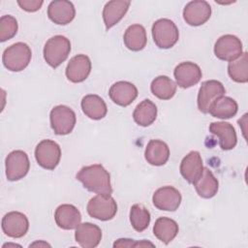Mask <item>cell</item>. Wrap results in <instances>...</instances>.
I'll list each match as a JSON object with an SVG mask.
<instances>
[{
  "instance_id": "obj_6",
  "label": "cell",
  "mask_w": 248,
  "mask_h": 248,
  "mask_svg": "<svg viewBox=\"0 0 248 248\" xmlns=\"http://www.w3.org/2000/svg\"><path fill=\"white\" fill-rule=\"evenodd\" d=\"M88 214L100 221L111 220L117 212V203L110 195H97L87 203Z\"/></svg>"
},
{
  "instance_id": "obj_24",
  "label": "cell",
  "mask_w": 248,
  "mask_h": 248,
  "mask_svg": "<svg viewBox=\"0 0 248 248\" xmlns=\"http://www.w3.org/2000/svg\"><path fill=\"white\" fill-rule=\"evenodd\" d=\"M83 113L93 120H100L107 115L108 108L105 101L98 95L88 94L80 103Z\"/></svg>"
},
{
  "instance_id": "obj_26",
  "label": "cell",
  "mask_w": 248,
  "mask_h": 248,
  "mask_svg": "<svg viewBox=\"0 0 248 248\" xmlns=\"http://www.w3.org/2000/svg\"><path fill=\"white\" fill-rule=\"evenodd\" d=\"M125 46L132 51H140L144 48L147 43L145 28L140 24L130 25L123 36Z\"/></svg>"
},
{
  "instance_id": "obj_8",
  "label": "cell",
  "mask_w": 248,
  "mask_h": 248,
  "mask_svg": "<svg viewBox=\"0 0 248 248\" xmlns=\"http://www.w3.org/2000/svg\"><path fill=\"white\" fill-rule=\"evenodd\" d=\"M5 166L8 180H19L23 178L29 171L30 162L28 155L22 150H14L6 157Z\"/></svg>"
},
{
  "instance_id": "obj_25",
  "label": "cell",
  "mask_w": 248,
  "mask_h": 248,
  "mask_svg": "<svg viewBox=\"0 0 248 248\" xmlns=\"http://www.w3.org/2000/svg\"><path fill=\"white\" fill-rule=\"evenodd\" d=\"M198 195L203 199L213 198L219 188V182L208 168H203L202 175L194 183Z\"/></svg>"
},
{
  "instance_id": "obj_12",
  "label": "cell",
  "mask_w": 248,
  "mask_h": 248,
  "mask_svg": "<svg viewBox=\"0 0 248 248\" xmlns=\"http://www.w3.org/2000/svg\"><path fill=\"white\" fill-rule=\"evenodd\" d=\"M180 192L172 186H164L155 191L152 197L156 208L164 211H175L181 203Z\"/></svg>"
},
{
  "instance_id": "obj_27",
  "label": "cell",
  "mask_w": 248,
  "mask_h": 248,
  "mask_svg": "<svg viewBox=\"0 0 248 248\" xmlns=\"http://www.w3.org/2000/svg\"><path fill=\"white\" fill-rule=\"evenodd\" d=\"M153 233L160 241L169 244L178 233V224L173 219L160 217L155 221Z\"/></svg>"
},
{
  "instance_id": "obj_10",
  "label": "cell",
  "mask_w": 248,
  "mask_h": 248,
  "mask_svg": "<svg viewBox=\"0 0 248 248\" xmlns=\"http://www.w3.org/2000/svg\"><path fill=\"white\" fill-rule=\"evenodd\" d=\"M214 54L220 60L233 61L242 54V43L234 35H223L214 45Z\"/></svg>"
},
{
  "instance_id": "obj_17",
  "label": "cell",
  "mask_w": 248,
  "mask_h": 248,
  "mask_svg": "<svg viewBox=\"0 0 248 248\" xmlns=\"http://www.w3.org/2000/svg\"><path fill=\"white\" fill-rule=\"evenodd\" d=\"M47 16L52 22L59 25H66L75 18L76 9L70 1H51L47 8Z\"/></svg>"
},
{
  "instance_id": "obj_21",
  "label": "cell",
  "mask_w": 248,
  "mask_h": 248,
  "mask_svg": "<svg viewBox=\"0 0 248 248\" xmlns=\"http://www.w3.org/2000/svg\"><path fill=\"white\" fill-rule=\"evenodd\" d=\"M209 132L219 139V145L223 150H231L237 143V137L233 126L228 122H212Z\"/></svg>"
},
{
  "instance_id": "obj_29",
  "label": "cell",
  "mask_w": 248,
  "mask_h": 248,
  "mask_svg": "<svg viewBox=\"0 0 248 248\" xmlns=\"http://www.w3.org/2000/svg\"><path fill=\"white\" fill-rule=\"evenodd\" d=\"M157 117V107L156 105L145 99L141 101L135 108L133 112V118L135 122L142 127H147L151 125Z\"/></svg>"
},
{
  "instance_id": "obj_19",
  "label": "cell",
  "mask_w": 248,
  "mask_h": 248,
  "mask_svg": "<svg viewBox=\"0 0 248 248\" xmlns=\"http://www.w3.org/2000/svg\"><path fill=\"white\" fill-rule=\"evenodd\" d=\"M54 220L59 228L63 230H74L80 224L81 214L75 205L64 203L55 209Z\"/></svg>"
},
{
  "instance_id": "obj_16",
  "label": "cell",
  "mask_w": 248,
  "mask_h": 248,
  "mask_svg": "<svg viewBox=\"0 0 248 248\" xmlns=\"http://www.w3.org/2000/svg\"><path fill=\"white\" fill-rule=\"evenodd\" d=\"M108 96L114 104L120 107H127L138 97V88L129 81H117L110 86Z\"/></svg>"
},
{
  "instance_id": "obj_34",
  "label": "cell",
  "mask_w": 248,
  "mask_h": 248,
  "mask_svg": "<svg viewBox=\"0 0 248 248\" xmlns=\"http://www.w3.org/2000/svg\"><path fill=\"white\" fill-rule=\"evenodd\" d=\"M43 3L44 2L42 0H40V1L39 0H18L17 1L18 6L22 10H24L26 12H31V13L40 10Z\"/></svg>"
},
{
  "instance_id": "obj_2",
  "label": "cell",
  "mask_w": 248,
  "mask_h": 248,
  "mask_svg": "<svg viewBox=\"0 0 248 248\" xmlns=\"http://www.w3.org/2000/svg\"><path fill=\"white\" fill-rule=\"evenodd\" d=\"M32 57L31 48L25 43L18 42L8 46L2 55L4 66L12 72H20L30 63Z\"/></svg>"
},
{
  "instance_id": "obj_32",
  "label": "cell",
  "mask_w": 248,
  "mask_h": 248,
  "mask_svg": "<svg viewBox=\"0 0 248 248\" xmlns=\"http://www.w3.org/2000/svg\"><path fill=\"white\" fill-rule=\"evenodd\" d=\"M150 213L149 211L140 203L132 205L130 209V222L132 227L139 232L146 230L150 223Z\"/></svg>"
},
{
  "instance_id": "obj_33",
  "label": "cell",
  "mask_w": 248,
  "mask_h": 248,
  "mask_svg": "<svg viewBox=\"0 0 248 248\" xmlns=\"http://www.w3.org/2000/svg\"><path fill=\"white\" fill-rule=\"evenodd\" d=\"M17 28V21L13 16H2L0 18V41L5 42L12 39L16 34Z\"/></svg>"
},
{
  "instance_id": "obj_35",
  "label": "cell",
  "mask_w": 248,
  "mask_h": 248,
  "mask_svg": "<svg viewBox=\"0 0 248 248\" xmlns=\"http://www.w3.org/2000/svg\"><path fill=\"white\" fill-rule=\"evenodd\" d=\"M137 242L130 238H119L113 243V247H136Z\"/></svg>"
},
{
  "instance_id": "obj_1",
  "label": "cell",
  "mask_w": 248,
  "mask_h": 248,
  "mask_svg": "<svg viewBox=\"0 0 248 248\" xmlns=\"http://www.w3.org/2000/svg\"><path fill=\"white\" fill-rule=\"evenodd\" d=\"M77 179L90 192L99 195H110L112 193L110 174L100 164L81 168L77 173Z\"/></svg>"
},
{
  "instance_id": "obj_28",
  "label": "cell",
  "mask_w": 248,
  "mask_h": 248,
  "mask_svg": "<svg viewBox=\"0 0 248 248\" xmlns=\"http://www.w3.org/2000/svg\"><path fill=\"white\" fill-rule=\"evenodd\" d=\"M238 110V105L231 97L222 96L217 99L209 108L208 113L216 118L229 119L233 117Z\"/></svg>"
},
{
  "instance_id": "obj_5",
  "label": "cell",
  "mask_w": 248,
  "mask_h": 248,
  "mask_svg": "<svg viewBox=\"0 0 248 248\" xmlns=\"http://www.w3.org/2000/svg\"><path fill=\"white\" fill-rule=\"evenodd\" d=\"M50 126L54 134L64 136L70 134L75 128L77 117L75 111L64 105L54 107L49 114Z\"/></svg>"
},
{
  "instance_id": "obj_22",
  "label": "cell",
  "mask_w": 248,
  "mask_h": 248,
  "mask_svg": "<svg viewBox=\"0 0 248 248\" xmlns=\"http://www.w3.org/2000/svg\"><path fill=\"white\" fill-rule=\"evenodd\" d=\"M130 4L131 2L127 0H113L106 3L103 10V19L107 30L113 27L124 17Z\"/></svg>"
},
{
  "instance_id": "obj_7",
  "label": "cell",
  "mask_w": 248,
  "mask_h": 248,
  "mask_svg": "<svg viewBox=\"0 0 248 248\" xmlns=\"http://www.w3.org/2000/svg\"><path fill=\"white\" fill-rule=\"evenodd\" d=\"M35 158L42 168L52 170L60 162L61 148L54 140H43L35 148Z\"/></svg>"
},
{
  "instance_id": "obj_20",
  "label": "cell",
  "mask_w": 248,
  "mask_h": 248,
  "mask_svg": "<svg viewBox=\"0 0 248 248\" xmlns=\"http://www.w3.org/2000/svg\"><path fill=\"white\" fill-rule=\"evenodd\" d=\"M76 241L83 248L97 247L102 239L101 229L92 223L79 224L75 232Z\"/></svg>"
},
{
  "instance_id": "obj_23",
  "label": "cell",
  "mask_w": 248,
  "mask_h": 248,
  "mask_svg": "<svg viewBox=\"0 0 248 248\" xmlns=\"http://www.w3.org/2000/svg\"><path fill=\"white\" fill-rule=\"evenodd\" d=\"M144 157L152 166H163L170 158V148L161 140H151L145 147Z\"/></svg>"
},
{
  "instance_id": "obj_4",
  "label": "cell",
  "mask_w": 248,
  "mask_h": 248,
  "mask_svg": "<svg viewBox=\"0 0 248 248\" xmlns=\"http://www.w3.org/2000/svg\"><path fill=\"white\" fill-rule=\"evenodd\" d=\"M152 37L160 48H170L178 41L179 31L175 23L169 18H160L152 25Z\"/></svg>"
},
{
  "instance_id": "obj_36",
  "label": "cell",
  "mask_w": 248,
  "mask_h": 248,
  "mask_svg": "<svg viewBox=\"0 0 248 248\" xmlns=\"http://www.w3.org/2000/svg\"><path fill=\"white\" fill-rule=\"evenodd\" d=\"M36 245H39V246H50L49 244H47L46 242H39V241H37V242H34V243H32V244H30V247L31 246H36Z\"/></svg>"
},
{
  "instance_id": "obj_14",
  "label": "cell",
  "mask_w": 248,
  "mask_h": 248,
  "mask_svg": "<svg viewBox=\"0 0 248 248\" xmlns=\"http://www.w3.org/2000/svg\"><path fill=\"white\" fill-rule=\"evenodd\" d=\"M173 76L176 80V85L181 88H189L196 85L201 80L202 73L198 64L186 61L181 62L175 67Z\"/></svg>"
},
{
  "instance_id": "obj_9",
  "label": "cell",
  "mask_w": 248,
  "mask_h": 248,
  "mask_svg": "<svg viewBox=\"0 0 248 248\" xmlns=\"http://www.w3.org/2000/svg\"><path fill=\"white\" fill-rule=\"evenodd\" d=\"M226 89L222 82L210 79L203 81L198 93V108L202 113H208L210 106L220 97L224 96Z\"/></svg>"
},
{
  "instance_id": "obj_15",
  "label": "cell",
  "mask_w": 248,
  "mask_h": 248,
  "mask_svg": "<svg viewBox=\"0 0 248 248\" xmlns=\"http://www.w3.org/2000/svg\"><path fill=\"white\" fill-rule=\"evenodd\" d=\"M91 67V61L87 55L78 54L69 61L65 74L70 81L74 83L82 82L88 78Z\"/></svg>"
},
{
  "instance_id": "obj_30",
  "label": "cell",
  "mask_w": 248,
  "mask_h": 248,
  "mask_svg": "<svg viewBox=\"0 0 248 248\" xmlns=\"http://www.w3.org/2000/svg\"><path fill=\"white\" fill-rule=\"evenodd\" d=\"M176 83L167 76H159L155 78L150 85L152 94L161 100L171 99L176 92Z\"/></svg>"
},
{
  "instance_id": "obj_31",
  "label": "cell",
  "mask_w": 248,
  "mask_h": 248,
  "mask_svg": "<svg viewBox=\"0 0 248 248\" xmlns=\"http://www.w3.org/2000/svg\"><path fill=\"white\" fill-rule=\"evenodd\" d=\"M228 74L230 78L239 83H246L248 81V54H242L228 65Z\"/></svg>"
},
{
  "instance_id": "obj_3",
  "label": "cell",
  "mask_w": 248,
  "mask_h": 248,
  "mask_svg": "<svg viewBox=\"0 0 248 248\" xmlns=\"http://www.w3.org/2000/svg\"><path fill=\"white\" fill-rule=\"evenodd\" d=\"M70 51V40L65 36L56 35L46 41L44 46V58L50 67L55 69L68 58Z\"/></svg>"
},
{
  "instance_id": "obj_13",
  "label": "cell",
  "mask_w": 248,
  "mask_h": 248,
  "mask_svg": "<svg viewBox=\"0 0 248 248\" xmlns=\"http://www.w3.org/2000/svg\"><path fill=\"white\" fill-rule=\"evenodd\" d=\"M211 16V7L204 0L189 2L183 10V18L191 26H200L205 23Z\"/></svg>"
},
{
  "instance_id": "obj_18",
  "label": "cell",
  "mask_w": 248,
  "mask_h": 248,
  "mask_svg": "<svg viewBox=\"0 0 248 248\" xmlns=\"http://www.w3.org/2000/svg\"><path fill=\"white\" fill-rule=\"evenodd\" d=\"M180 173L183 178L191 184H194L202 175L203 170L202 159L198 151H190L180 163Z\"/></svg>"
},
{
  "instance_id": "obj_11",
  "label": "cell",
  "mask_w": 248,
  "mask_h": 248,
  "mask_svg": "<svg viewBox=\"0 0 248 248\" xmlns=\"http://www.w3.org/2000/svg\"><path fill=\"white\" fill-rule=\"evenodd\" d=\"M3 232L9 237L20 238L26 234L29 229V221L25 214L19 211H11L2 219Z\"/></svg>"
}]
</instances>
